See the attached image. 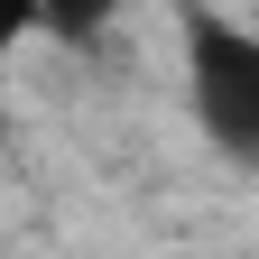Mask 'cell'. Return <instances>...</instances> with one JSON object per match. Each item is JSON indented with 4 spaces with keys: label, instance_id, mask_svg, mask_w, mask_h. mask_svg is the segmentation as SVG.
Segmentation results:
<instances>
[{
    "label": "cell",
    "instance_id": "obj_2",
    "mask_svg": "<svg viewBox=\"0 0 259 259\" xmlns=\"http://www.w3.org/2000/svg\"><path fill=\"white\" fill-rule=\"evenodd\" d=\"M28 10H37L56 37H93V28L111 19V0H28Z\"/></svg>",
    "mask_w": 259,
    "mask_h": 259
},
{
    "label": "cell",
    "instance_id": "obj_3",
    "mask_svg": "<svg viewBox=\"0 0 259 259\" xmlns=\"http://www.w3.org/2000/svg\"><path fill=\"white\" fill-rule=\"evenodd\" d=\"M28 19H37V10H28V0H0V56L19 47V28H28Z\"/></svg>",
    "mask_w": 259,
    "mask_h": 259
},
{
    "label": "cell",
    "instance_id": "obj_1",
    "mask_svg": "<svg viewBox=\"0 0 259 259\" xmlns=\"http://www.w3.org/2000/svg\"><path fill=\"white\" fill-rule=\"evenodd\" d=\"M194 111L222 148H259V37L194 19Z\"/></svg>",
    "mask_w": 259,
    "mask_h": 259
}]
</instances>
